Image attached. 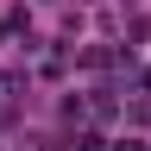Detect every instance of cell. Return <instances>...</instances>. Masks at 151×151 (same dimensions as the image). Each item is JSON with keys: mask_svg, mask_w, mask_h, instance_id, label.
<instances>
[{"mask_svg": "<svg viewBox=\"0 0 151 151\" xmlns=\"http://www.w3.org/2000/svg\"><path fill=\"white\" fill-rule=\"evenodd\" d=\"M120 151H145V139H126V145H120Z\"/></svg>", "mask_w": 151, "mask_h": 151, "instance_id": "6da1fadb", "label": "cell"}]
</instances>
